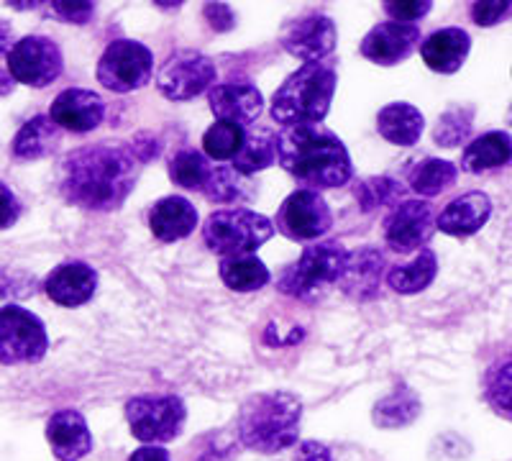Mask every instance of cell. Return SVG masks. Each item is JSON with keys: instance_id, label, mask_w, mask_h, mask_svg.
Segmentation results:
<instances>
[{"instance_id": "obj_1", "label": "cell", "mask_w": 512, "mask_h": 461, "mask_svg": "<svg viewBox=\"0 0 512 461\" xmlns=\"http://www.w3.org/2000/svg\"><path fill=\"white\" fill-rule=\"evenodd\" d=\"M139 162L136 149L121 141L82 146L59 164V193L88 211H116L136 187Z\"/></svg>"}, {"instance_id": "obj_2", "label": "cell", "mask_w": 512, "mask_h": 461, "mask_svg": "<svg viewBox=\"0 0 512 461\" xmlns=\"http://www.w3.org/2000/svg\"><path fill=\"white\" fill-rule=\"evenodd\" d=\"M277 159L282 170L310 190L341 187L354 175L349 149L320 123L287 126L277 134Z\"/></svg>"}, {"instance_id": "obj_3", "label": "cell", "mask_w": 512, "mask_h": 461, "mask_svg": "<svg viewBox=\"0 0 512 461\" xmlns=\"http://www.w3.org/2000/svg\"><path fill=\"white\" fill-rule=\"evenodd\" d=\"M303 403L282 390L251 395L239 413V441L256 454H280L297 444Z\"/></svg>"}, {"instance_id": "obj_4", "label": "cell", "mask_w": 512, "mask_h": 461, "mask_svg": "<svg viewBox=\"0 0 512 461\" xmlns=\"http://www.w3.org/2000/svg\"><path fill=\"white\" fill-rule=\"evenodd\" d=\"M336 67L333 62H310L292 72L272 98V118L287 126L320 123L328 116L336 93Z\"/></svg>"}, {"instance_id": "obj_5", "label": "cell", "mask_w": 512, "mask_h": 461, "mask_svg": "<svg viewBox=\"0 0 512 461\" xmlns=\"http://www.w3.org/2000/svg\"><path fill=\"white\" fill-rule=\"evenodd\" d=\"M351 251L338 241L305 246L303 257L292 264L280 280V290L295 300H315L323 290L344 282L349 272Z\"/></svg>"}, {"instance_id": "obj_6", "label": "cell", "mask_w": 512, "mask_h": 461, "mask_svg": "<svg viewBox=\"0 0 512 461\" xmlns=\"http://www.w3.org/2000/svg\"><path fill=\"white\" fill-rule=\"evenodd\" d=\"M274 236V223L249 208H228L210 213L203 226V241L221 259L246 257Z\"/></svg>"}, {"instance_id": "obj_7", "label": "cell", "mask_w": 512, "mask_h": 461, "mask_svg": "<svg viewBox=\"0 0 512 461\" xmlns=\"http://www.w3.org/2000/svg\"><path fill=\"white\" fill-rule=\"evenodd\" d=\"M126 421L141 444L159 446L180 436L187 408L177 395H139L126 403Z\"/></svg>"}, {"instance_id": "obj_8", "label": "cell", "mask_w": 512, "mask_h": 461, "mask_svg": "<svg viewBox=\"0 0 512 461\" xmlns=\"http://www.w3.org/2000/svg\"><path fill=\"white\" fill-rule=\"evenodd\" d=\"M154 57L152 52L131 39L111 41L98 62V82L111 93H131L144 88L152 80Z\"/></svg>"}, {"instance_id": "obj_9", "label": "cell", "mask_w": 512, "mask_h": 461, "mask_svg": "<svg viewBox=\"0 0 512 461\" xmlns=\"http://www.w3.org/2000/svg\"><path fill=\"white\" fill-rule=\"evenodd\" d=\"M47 328L39 316L18 305L0 310V356L3 364H36L47 356Z\"/></svg>"}, {"instance_id": "obj_10", "label": "cell", "mask_w": 512, "mask_h": 461, "mask_svg": "<svg viewBox=\"0 0 512 461\" xmlns=\"http://www.w3.org/2000/svg\"><path fill=\"white\" fill-rule=\"evenodd\" d=\"M157 88L169 100H190L216 88V65L195 49L169 54L157 72Z\"/></svg>"}, {"instance_id": "obj_11", "label": "cell", "mask_w": 512, "mask_h": 461, "mask_svg": "<svg viewBox=\"0 0 512 461\" xmlns=\"http://www.w3.org/2000/svg\"><path fill=\"white\" fill-rule=\"evenodd\" d=\"M6 70H11L13 80L29 88H47L62 75L64 59L57 41L49 36H24L6 54Z\"/></svg>"}, {"instance_id": "obj_12", "label": "cell", "mask_w": 512, "mask_h": 461, "mask_svg": "<svg viewBox=\"0 0 512 461\" xmlns=\"http://www.w3.org/2000/svg\"><path fill=\"white\" fill-rule=\"evenodd\" d=\"M274 226L290 241H318L331 231L333 216L318 190L303 187L280 205Z\"/></svg>"}, {"instance_id": "obj_13", "label": "cell", "mask_w": 512, "mask_h": 461, "mask_svg": "<svg viewBox=\"0 0 512 461\" xmlns=\"http://www.w3.org/2000/svg\"><path fill=\"white\" fill-rule=\"evenodd\" d=\"M436 218H433L431 203L425 200H402L387 213L382 223L384 244L397 254H418L431 241L436 231Z\"/></svg>"}, {"instance_id": "obj_14", "label": "cell", "mask_w": 512, "mask_h": 461, "mask_svg": "<svg viewBox=\"0 0 512 461\" xmlns=\"http://www.w3.org/2000/svg\"><path fill=\"white\" fill-rule=\"evenodd\" d=\"M336 39V24L326 13H305V16L290 21L280 36L285 52L303 59L305 65L323 62L336 49Z\"/></svg>"}, {"instance_id": "obj_15", "label": "cell", "mask_w": 512, "mask_h": 461, "mask_svg": "<svg viewBox=\"0 0 512 461\" xmlns=\"http://www.w3.org/2000/svg\"><path fill=\"white\" fill-rule=\"evenodd\" d=\"M420 29L415 24H397V21H387L379 24L361 39V57H367L369 62L382 67L400 65L415 49L420 47Z\"/></svg>"}, {"instance_id": "obj_16", "label": "cell", "mask_w": 512, "mask_h": 461, "mask_svg": "<svg viewBox=\"0 0 512 461\" xmlns=\"http://www.w3.org/2000/svg\"><path fill=\"white\" fill-rule=\"evenodd\" d=\"M49 116L59 129L72 131V134H88L98 129L105 116V103L98 93L82 88L62 90L54 98Z\"/></svg>"}, {"instance_id": "obj_17", "label": "cell", "mask_w": 512, "mask_h": 461, "mask_svg": "<svg viewBox=\"0 0 512 461\" xmlns=\"http://www.w3.org/2000/svg\"><path fill=\"white\" fill-rule=\"evenodd\" d=\"M210 111L218 121H231L249 126L264 111V98L251 82H221L208 93Z\"/></svg>"}, {"instance_id": "obj_18", "label": "cell", "mask_w": 512, "mask_h": 461, "mask_svg": "<svg viewBox=\"0 0 512 461\" xmlns=\"http://www.w3.org/2000/svg\"><path fill=\"white\" fill-rule=\"evenodd\" d=\"M47 441L59 461H80L93 451V433L80 410L64 408L49 418Z\"/></svg>"}, {"instance_id": "obj_19", "label": "cell", "mask_w": 512, "mask_h": 461, "mask_svg": "<svg viewBox=\"0 0 512 461\" xmlns=\"http://www.w3.org/2000/svg\"><path fill=\"white\" fill-rule=\"evenodd\" d=\"M95 287H98V272L85 262L59 264L44 282V292L49 295V300L62 308H80L93 300Z\"/></svg>"}, {"instance_id": "obj_20", "label": "cell", "mask_w": 512, "mask_h": 461, "mask_svg": "<svg viewBox=\"0 0 512 461\" xmlns=\"http://www.w3.org/2000/svg\"><path fill=\"white\" fill-rule=\"evenodd\" d=\"M489 218H492V198L482 190H474V193H464L461 198L451 200L436 218V226L443 234L466 239V236L479 234Z\"/></svg>"}, {"instance_id": "obj_21", "label": "cell", "mask_w": 512, "mask_h": 461, "mask_svg": "<svg viewBox=\"0 0 512 461\" xmlns=\"http://www.w3.org/2000/svg\"><path fill=\"white\" fill-rule=\"evenodd\" d=\"M469 49H472L469 34L459 26H448V29L433 31L420 44V57L428 65V70L441 72V75H454L469 57Z\"/></svg>"}, {"instance_id": "obj_22", "label": "cell", "mask_w": 512, "mask_h": 461, "mask_svg": "<svg viewBox=\"0 0 512 461\" xmlns=\"http://www.w3.org/2000/svg\"><path fill=\"white\" fill-rule=\"evenodd\" d=\"M198 226V211L195 205L180 195H169V198L157 200L149 211V228H152L154 239L162 244H175L185 239Z\"/></svg>"}, {"instance_id": "obj_23", "label": "cell", "mask_w": 512, "mask_h": 461, "mask_svg": "<svg viewBox=\"0 0 512 461\" xmlns=\"http://www.w3.org/2000/svg\"><path fill=\"white\" fill-rule=\"evenodd\" d=\"M512 162V136L507 131H487L472 144H466L461 154V170L469 175L500 170Z\"/></svg>"}, {"instance_id": "obj_24", "label": "cell", "mask_w": 512, "mask_h": 461, "mask_svg": "<svg viewBox=\"0 0 512 461\" xmlns=\"http://www.w3.org/2000/svg\"><path fill=\"white\" fill-rule=\"evenodd\" d=\"M59 139H62V129L52 121V116H34L13 136L11 154L21 162H36V159L49 157L57 149Z\"/></svg>"}, {"instance_id": "obj_25", "label": "cell", "mask_w": 512, "mask_h": 461, "mask_svg": "<svg viewBox=\"0 0 512 461\" xmlns=\"http://www.w3.org/2000/svg\"><path fill=\"white\" fill-rule=\"evenodd\" d=\"M425 129V118L410 103H390L377 116V131L395 146L418 144Z\"/></svg>"}, {"instance_id": "obj_26", "label": "cell", "mask_w": 512, "mask_h": 461, "mask_svg": "<svg viewBox=\"0 0 512 461\" xmlns=\"http://www.w3.org/2000/svg\"><path fill=\"white\" fill-rule=\"evenodd\" d=\"M438 275V259L431 249H420L410 262L395 264L387 272V285L400 295H418L431 287Z\"/></svg>"}, {"instance_id": "obj_27", "label": "cell", "mask_w": 512, "mask_h": 461, "mask_svg": "<svg viewBox=\"0 0 512 461\" xmlns=\"http://www.w3.org/2000/svg\"><path fill=\"white\" fill-rule=\"evenodd\" d=\"M274 162H277V134L262 129V126H251V129H246V141L231 162V167L239 175L249 177L267 170Z\"/></svg>"}, {"instance_id": "obj_28", "label": "cell", "mask_w": 512, "mask_h": 461, "mask_svg": "<svg viewBox=\"0 0 512 461\" xmlns=\"http://www.w3.org/2000/svg\"><path fill=\"white\" fill-rule=\"evenodd\" d=\"M218 275H221L223 285L233 292L262 290V287H267V282L272 280L269 269L264 267L262 259H256L254 254L221 259V264H218Z\"/></svg>"}, {"instance_id": "obj_29", "label": "cell", "mask_w": 512, "mask_h": 461, "mask_svg": "<svg viewBox=\"0 0 512 461\" xmlns=\"http://www.w3.org/2000/svg\"><path fill=\"white\" fill-rule=\"evenodd\" d=\"M382 264L384 257L377 249H361L356 254H351L349 272L344 277L346 292H351L354 298L367 300L369 295H374L379 280H382Z\"/></svg>"}, {"instance_id": "obj_30", "label": "cell", "mask_w": 512, "mask_h": 461, "mask_svg": "<svg viewBox=\"0 0 512 461\" xmlns=\"http://www.w3.org/2000/svg\"><path fill=\"white\" fill-rule=\"evenodd\" d=\"M459 170L456 164L446 162V159H420L415 167H410L408 172V185L413 187V193L423 195V198H436L443 190L454 185Z\"/></svg>"}, {"instance_id": "obj_31", "label": "cell", "mask_w": 512, "mask_h": 461, "mask_svg": "<svg viewBox=\"0 0 512 461\" xmlns=\"http://www.w3.org/2000/svg\"><path fill=\"white\" fill-rule=\"evenodd\" d=\"M246 141V126L231 121L213 123L203 134V152L213 162H233Z\"/></svg>"}, {"instance_id": "obj_32", "label": "cell", "mask_w": 512, "mask_h": 461, "mask_svg": "<svg viewBox=\"0 0 512 461\" xmlns=\"http://www.w3.org/2000/svg\"><path fill=\"white\" fill-rule=\"evenodd\" d=\"M203 195L210 203H241V200L251 198V187L244 180V175H239L233 167L213 164L208 182L203 187Z\"/></svg>"}, {"instance_id": "obj_33", "label": "cell", "mask_w": 512, "mask_h": 461, "mask_svg": "<svg viewBox=\"0 0 512 461\" xmlns=\"http://www.w3.org/2000/svg\"><path fill=\"white\" fill-rule=\"evenodd\" d=\"M210 170H213V164L198 149H182L169 162V177H172V182L185 187V190H200V193H203L205 182H208Z\"/></svg>"}, {"instance_id": "obj_34", "label": "cell", "mask_w": 512, "mask_h": 461, "mask_svg": "<svg viewBox=\"0 0 512 461\" xmlns=\"http://www.w3.org/2000/svg\"><path fill=\"white\" fill-rule=\"evenodd\" d=\"M420 413V403L418 397L410 395V392H395L390 395L387 400L374 408V423L382 428H400V426H408L418 418Z\"/></svg>"}, {"instance_id": "obj_35", "label": "cell", "mask_w": 512, "mask_h": 461, "mask_svg": "<svg viewBox=\"0 0 512 461\" xmlns=\"http://www.w3.org/2000/svg\"><path fill=\"white\" fill-rule=\"evenodd\" d=\"M472 121H474V108L472 106H456L448 108L436 123V131H433V141L438 146H446V149H454L461 141L469 139L472 134Z\"/></svg>"}, {"instance_id": "obj_36", "label": "cell", "mask_w": 512, "mask_h": 461, "mask_svg": "<svg viewBox=\"0 0 512 461\" xmlns=\"http://www.w3.org/2000/svg\"><path fill=\"white\" fill-rule=\"evenodd\" d=\"M402 190L395 180L390 177H369V180H361L356 182L354 187V195L359 200L361 211H374L379 205H392L395 208L402 198Z\"/></svg>"}, {"instance_id": "obj_37", "label": "cell", "mask_w": 512, "mask_h": 461, "mask_svg": "<svg viewBox=\"0 0 512 461\" xmlns=\"http://www.w3.org/2000/svg\"><path fill=\"white\" fill-rule=\"evenodd\" d=\"M487 403L500 415L512 421V359L489 369L487 374Z\"/></svg>"}, {"instance_id": "obj_38", "label": "cell", "mask_w": 512, "mask_h": 461, "mask_svg": "<svg viewBox=\"0 0 512 461\" xmlns=\"http://www.w3.org/2000/svg\"><path fill=\"white\" fill-rule=\"evenodd\" d=\"M49 11L64 21V24H88L90 18H93L95 6L88 3V0H54Z\"/></svg>"}, {"instance_id": "obj_39", "label": "cell", "mask_w": 512, "mask_h": 461, "mask_svg": "<svg viewBox=\"0 0 512 461\" xmlns=\"http://www.w3.org/2000/svg\"><path fill=\"white\" fill-rule=\"evenodd\" d=\"M382 8L397 24H415L431 11L433 3L431 0H397V3H384Z\"/></svg>"}, {"instance_id": "obj_40", "label": "cell", "mask_w": 512, "mask_h": 461, "mask_svg": "<svg viewBox=\"0 0 512 461\" xmlns=\"http://www.w3.org/2000/svg\"><path fill=\"white\" fill-rule=\"evenodd\" d=\"M507 11H510L507 0H477L472 6V18L477 26H495L505 18Z\"/></svg>"}, {"instance_id": "obj_41", "label": "cell", "mask_w": 512, "mask_h": 461, "mask_svg": "<svg viewBox=\"0 0 512 461\" xmlns=\"http://www.w3.org/2000/svg\"><path fill=\"white\" fill-rule=\"evenodd\" d=\"M203 13L213 31H231L236 26V16H233L231 6H226V3H208Z\"/></svg>"}, {"instance_id": "obj_42", "label": "cell", "mask_w": 512, "mask_h": 461, "mask_svg": "<svg viewBox=\"0 0 512 461\" xmlns=\"http://www.w3.org/2000/svg\"><path fill=\"white\" fill-rule=\"evenodd\" d=\"M295 461H333V459H331V451H328L323 444H318V441H305V444L297 446Z\"/></svg>"}, {"instance_id": "obj_43", "label": "cell", "mask_w": 512, "mask_h": 461, "mask_svg": "<svg viewBox=\"0 0 512 461\" xmlns=\"http://www.w3.org/2000/svg\"><path fill=\"white\" fill-rule=\"evenodd\" d=\"M18 216H21V203L8 190V185H3V228H11L18 221Z\"/></svg>"}, {"instance_id": "obj_44", "label": "cell", "mask_w": 512, "mask_h": 461, "mask_svg": "<svg viewBox=\"0 0 512 461\" xmlns=\"http://www.w3.org/2000/svg\"><path fill=\"white\" fill-rule=\"evenodd\" d=\"M128 461H172L169 459V451L162 446H141L134 454L128 456Z\"/></svg>"}, {"instance_id": "obj_45", "label": "cell", "mask_w": 512, "mask_h": 461, "mask_svg": "<svg viewBox=\"0 0 512 461\" xmlns=\"http://www.w3.org/2000/svg\"><path fill=\"white\" fill-rule=\"evenodd\" d=\"M11 8H39V3H8Z\"/></svg>"}, {"instance_id": "obj_46", "label": "cell", "mask_w": 512, "mask_h": 461, "mask_svg": "<svg viewBox=\"0 0 512 461\" xmlns=\"http://www.w3.org/2000/svg\"><path fill=\"white\" fill-rule=\"evenodd\" d=\"M510 121H512V111H510Z\"/></svg>"}]
</instances>
